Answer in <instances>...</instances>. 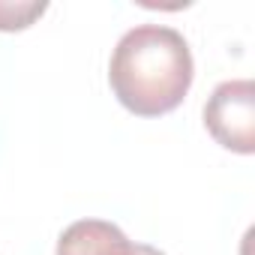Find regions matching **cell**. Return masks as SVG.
I'll use <instances>...</instances> for the list:
<instances>
[{"label":"cell","mask_w":255,"mask_h":255,"mask_svg":"<svg viewBox=\"0 0 255 255\" xmlns=\"http://www.w3.org/2000/svg\"><path fill=\"white\" fill-rule=\"evenodd\" d=\"M195 78V63L183 33L165 24L126 30L111 51L108 84L117 102L138 117L174 111Z\"/></svg>","instance_id":"cell-1"},{"label":"cell","mask_w":255,"mask_h":255,"mask_svg":"<svg viewBox=\"0 0 255 255\" xmlns=\"http://www.w3.org/2000/svg\"><path fill=\"white\" fill-rule=\"evenodd\" d=\"M204 126L213 141L231 153H255V84L249 78L222 81L204 102Z\"/></svg>","instance_id":"cell-2"},{"label":"cell","mask_w":255,"mask_h":255,"mask_svg":"<svg viewBox=\"0 0 255 255\" xmlns=\"http://www.w3.org/2000/svg\"><path fill=\"white\" fill-rule=\"evenodd\" d=\"M132 240L114 222L78 219L57 237L54 255H129Z\"/></svg>","instance_id":"cell-3"},{"label":"cell","mask_w":255,"mask_h":255,"mask_svg":"<svg viewBox=\"0 0 255 255\" xmlns=\"http://www.w3.org/2000/svg\"><path fill=\"white\" fill-rule=\"evenodd\" d=\"M45 9H48L45 3H12V0H0V30L3 33L27 30Z\"/></svg>","instance_id":"cell-4"},{"label":"cell","mask_w":255,"mask_h":255,"mask_svg":"<svg viewBox=\"0 0 255 255\" xmlns=\"http://www.w3.org/2000/svg\"><path fill=\"white\" fill-rule=\"evenodd\" d=\"M129 255H165V252H162V249H156V246H147V243H132Z\"/></svg>","instance_id":"cell-5"}]
</instances>
